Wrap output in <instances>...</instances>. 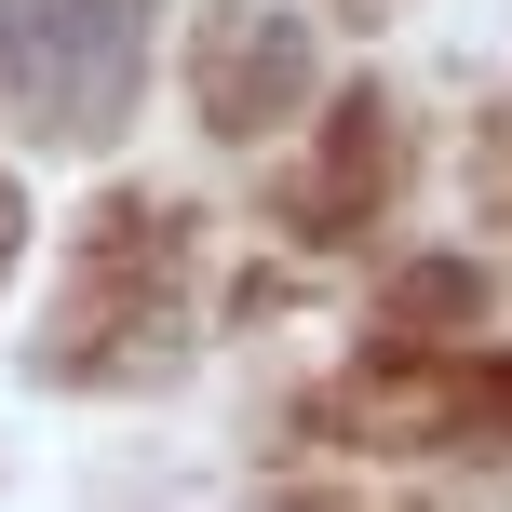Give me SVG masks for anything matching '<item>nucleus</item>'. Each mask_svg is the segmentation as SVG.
I'll return each mask as SVG.
<instances>
[{"label":"nucleus","instance_id":"obj_6","mask_svg":"<svg viewBox=\"0 0 512 512\" xmlns=\"http://www.w3.org/2000/svg\"><path fill=\"white\" fill-rule=\"evenodd\" d=\"M486 189H499V203H512V108H499V122H486Z\"/></svg>","mask_w":512,"mask_h":512},{"label":"nucleus","instance_id":"obj_2","mask_svg":"<svg viewBox=\"0 0 512 512\" xmlns=\"http://www.w3.org/2000/svg\"><path fill=\"white\" fill-rule=\"evenodd\" d=\"M0 95L54 149L122 135V108H135V0H0Z\"/></svg>","mask_w":512,"mask_h":512},{"label":"nucleus","instance_id":"obj_5","mask_svg":"<svg viewBox=\"0 0 512 512\" xmlns=\"http://www.w3.org/2000/svg\"><path fill=\"white\" fill-rule=\"evenodd\" d=\"M472 310H486L472 270H405V283H391V324H472Z\"/></svg>","mask_w":512,"mask_h":512},{"label":"nucleus","instance_id":"obj_7","mask_svg":"<svg viewBox=\"0 0 512 512\" xmlns=\"http://www.w3.org/2000/svg\"><path fill=\"white\" fill-rule=\"evenodd\" d=\"M0 256H14V189H0Z\"/></svg>","mask_w":512,"mask_h":512},{"label":"nucleus","instance_id":"obj_1","mask_svg":"<svg viewBox=\"0 0 512 512\" xmlns=\"http://www.w3.org/2000/svg\"><path fill=\"white\" fill-rule=\"evenodd\" d=\"M176 283H189V216L176 203H108L81 230V270H68V310H54L41 364L54 378H135V351L176 337Z\"/></svg>","mask_w":512,"mask_h":512},{"label":"nucleus","instance_id":"obj_8","mask_svg":"<svg viewBox=\"0 0 512 512\" xmlns=\"http://www.w3.org/2000/svg\"><path fill=\"white\" fill-rule=\"evenodd\" d=\"M364 14H378V0H364Z\"/></svg>","mask_w":512,"mask_h":512},{"label":"nucleus","instance_id":"obj_4","mask_svg":"<svg viewBox=\"0 0 512 512\" xmlns=\"http://www.w3.org/2000/svg\"><path fill=\"white\" fill-rule=\"evenodd\" d=\"M391 176H405V149H391V95H337V122H324V162H310V176L283 189V230H310V243L364 230Z\"/></svg>","mask_w":512,"mask_h":512},{"label":"nucleus","instance_id":"obj_3","mask_svg":"<svg viewBox=\"0 0 512 512\" xmlns=\"http://www.w3.org/2000/svg\"><path fill=\"white\" fill-rule=\"evenodd\" d=\"M189 95H203V122L216 135H283L310 108V27H283V14H256V0H230V14L203 27V68H189Z\"/></svg>","mask_w":512,"mask_h":512}]
</instances>
